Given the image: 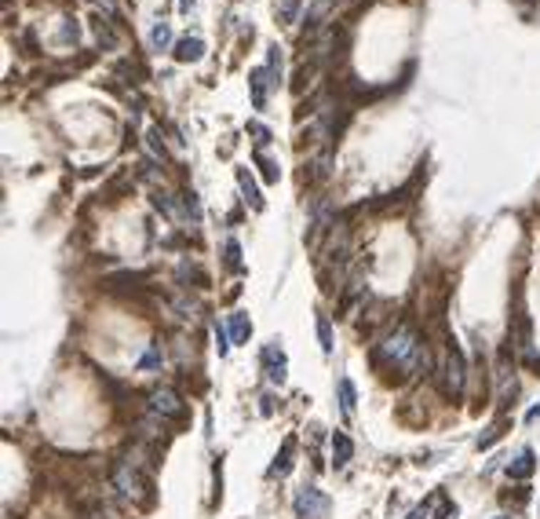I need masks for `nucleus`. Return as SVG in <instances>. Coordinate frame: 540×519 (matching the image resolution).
<instances>
[{"instance_id": "f257e3e1", "label": "nucleus", "mask_w": 540, "mask_h": 519, "mask_svg": "<svg viewBox=\"0 0 540 519\" xmlns=\"http://www.w3.org/2000/svg\"><path fill=\"white\" fill-rule=\"evenodd\" d=\"M113 483H117V490L128 498V501H136V505H143V508H150L153 505V486H150V479L132 465V461H124V465H117V472H113Z\"/></svg>"}, {"instance_id": "f03ea898", "label": "nucleus", "mask_w": 540, "mask_h": 519, "mask_svg": "<svg viewBox=\"0 0 540 519\" xmlns=\"http://www.w3.org/2000/svg\"><path fill=\"white\" fill-rule=\"evenodd\" d=\"M296 515L300 519H325L329 515V498L317 490V486H303V490H296Z\"/></svg>"}, {"instance_id": "7ed1b4c3", "label": "nucleus", "mask_w": 540, "mask_h": 519, "mask_svg": "<svg viewBox=\"0 0 540 519\" xmlns=\"http://www.w3.org/2000/svg\"><path fill=\"white\" fill-rule=\"evenodd\" d=\"M464 384H467L464 355H460L457 344H449V351H446V395H449V399H460V395H464Z\"/></svg>"}, {"instance_id": "20e7f679", "label": "nucleus", "mask_w": 540, "mask_h": 519, "mask_svg": "<svg viewBox=\"0 0 540 519\" xmlns=\"http://www.w3.org/2000/svg\"><path fill=\"white\" fill-rule=\"evenodd\" d=\"M150 410H153L157 417H172V420H179V417L186 413L183 399H179L172 388H157V391L150 395Z\"/></svg>"}, {"instance_id": "39448f33", "label": "nucleus", "mask_w": 540, "mask_h": 519, "mask_svg": "<svg viewBox=\"0 0 540 519\" xmlns=\"http://www.w3.org/2000/svg\"><path fill=\"white\" fill-rule=\"evenodd\" d=\"M263 366H267V377H270L274 384H285V377H289V366H285V351L277 348V341L263 348Z\"/></svg>"}, {"instance_id": "423d86ee", "label": "nucleus", "mask_w": 540, "mask_h": 519, "mask_svg": "<svg viewBox=\"0 0 540 519\" xmlns=\"http://www.w3.org/2000/svg\"><path fill=\"white\" fill-rule=\"evenodd\" d=\"M292 453H296V439L289 435V439L281 443V453L274 457V465L267 468V479H285V475H289L292 472Z\"/></svg>"}, {"instance_id": "0eeeda50", "label": "nucleus", "mask_w": 540, "mask_h": 519, "mask_svg": "<svg viewBox=\"0 0 540 519\" xmlns=\"http://www.w3.org/2000/svg\"><path fill=\"white\" fill-rule=\"evenodd\" d=\"M270 77V70H263V66H256L248 74V88H252V106L256 110H263L267 106V88H274V81H267Z\"/></svg>"}, {"instance_id": "6e6552de", "label": "nucleus", "mask_w": 540, "mask_h": 519, "mask_svg": "<svg viewBox=\"0 0 540 519\" xmlns=\"http://www.w3.org/2000/svg\"><path fill=\"white\" fill-rule=\"evenodd\" d=\"M533 472H536V453L533 450H522L515 461L507 465V475H511V479H529Z\"/></svg>"}, {"instance_id": "1a4fd4ad", "label": "nucleus", "mask_w": 540, "mask_h": 519, "mask_svg": "<svg viewBox=\"0 0 540 519\" xmlns=\"http://www.w3.org/2000/svg\"><path fill=\"white\" fill-rule=\"evenodd\" d=\"M201 55H205V41L201 37H183L175 44V59H179V63H198Z\"/></svg>"}, {"instance_id": "9d476101", "label": "nucleus", "mask_w": 540, "mask_h": 519, "mask_svg": "<svg viewBox=\"0 0 540 519\" xmlns=\"http://www.w3.org/2000/svg\"><path fill=\"white\" fill-rule=\"evenodd\" d=\"M351 457H355V443L347 439L343 432H336V435H332V465H336V468H347V465H351Z\"/></svg>"}, {"instance_id": "9b49d317", "label": "nucleus", "mask_w": 540, "mask_h": 519, "mask_svg": "<svg viewBox=\"0 0 540 519\" xmlns=\"http://www.w3.org/2000/svg\"><path fill=\"white\" fill-rule=\"evenodd\" d=\"M424 505L434 512V519H457V515H460V512H457V505H453L446 494H442V490H434V494H431Z\"/></svg>"}, {"instance_id": "f8f14e48", "label": "nucleus", "mask_w": 540, "mask_h": 519, "mask_svg": "<svg viewBox=\"0 0 540 519\" xmlns=\"http://www.w3.org/2000/svg\"><path fill=\"white\" fill-rule=\"evenodd\" d=\"M238 187H241V194H245V201H248L252 208H263L260 187H256V179L248 176V168H238Z\"/></svg>"}, {"instance_id": "ddd939ff", "label": "nucleus", "mask_w": 540, "mask_h": 519, "mask_svg": "<svg viewBox=\"0 0 540 519\" xmlns=\"http://www.w3.org/2000/svg\"><path fill=\"white\" fill-rule=\"evenodd\" d=\"M168 44H172V26H168V22H153V29H150V48H153V51H168Z\"/></svg>"}, {"instance_id": "4468645a", "label": "nucleus", "mask_w": 540, "mask_h": 519, "mask_svg": "<svg viewBox=\"0 0 540 519\" xmlns=\"http://www.w3.org/2000/svg\"><path fill=\"white\" fill-rule=\"evenodd\" d=\"M248 333H252L248 315H230V341H234V344H245V341H248Z\"/></svg>"}, {"instance_id": "2eb2a0df", "label": "nucleus", "mask_w": 540, "mask_h": 519, "mask_svg": "<svg viewBox=\"0 0 540 519\" xmlns=\"http://www.w3.org/2000/svg\"><path fill=\"white\" fill-rule=\"evenodd\" d=\"M340 410H343V417H351L355 413V384L351 381H340Z\"/></svg>"}, {"instance_id": "dca6fc26", "label": "nucleus", "mask_w": 540, "mask_h": 519, "mask_svg": "<svg viewBox=\"0 0 540 519\" xmlns=\"http://www.w3.org/2000/svg\"><path fill=\"white\" fill-rule=\"evenodd\" d=\"M325 11H329V0H310V11H307V29H317L322 26V19H325Z\"/></svg>"}, {"instance_id": "f3484780", "label": "nucleus", "mask_w": 540, "mask_h": 519, "mask_svg": "<svg viewBox=\"0 0 540 519\" xmlns=\"http://www.w3.org/2000/svg\"><path fill=\"white\" fill-rule=\"evenodd\" d=\"M317 341H322V351H325V355L332 351V326H329V315H317Z\"/></svg>"}, {"instance_id": "a211bd4d", "label": "nucleus", "mask_w": 540, "mask_h": 519, "mask_svg": "<svg viewBox=\"0 0 540 519\" xmlns=\"http://www.w3.org/2000/svg\"><path fill=\"white\" fill-rule=\"evenodd\" d=\"M165 362V351H161V344H150L146 348V355L139 358V366H143V370H157V366H161Z\"/></svg>"}, {"instance_id": "6ab92c4d", "label": "nucleus", "mask_w": 540, "mask_h": 519, "mask_svg": "<svg viewBox=\"0 0 540 519\" xmlns=\"http://www.w3.org/2000/svg\"><path fill=\"white\" fill-rule=\"evenodd\" d=\"M267 70H270L274 84H281V48H277V44L267 48Z\"/></svg>"}, {"instance_id": "aec40b11", "label": "nucleus", "mask_w": 540, "mask_h": 519, "mask_svg": "<svg viewBox=\"0 0 540 519\" xmlns=\"http://www.w3.org/2000/svg\"><path fill=\"white\" fill-rule=\"evenodd\" d=\"M256 165L263 168V179H267V183H277V172H281V168H277L274 161H267V158L260 154V150H256Z\"/></svg>"}, {"instance_id": "412c9836", "label": "nucleus", "mask_w": 540, "mask_h": 519, "mask_svg": "<svg viewBox=\"0 0 540 519\" xmlns=\"http://www.w3.org/2000/svg\"><path fill=\"white\" fill-rule=\"evenodd\" d=\"M248 136H256V143H260V146H267V143H270V129L256 125V121H248Z\"/></svg>"}, {"instance_id": "4be33fe9", "label": "nucleus", "mask_w": 540, "mask_h": 519, "mask_svg": "<svg viewBox=\"0 0 540 519\" xmlns=\"http://www.w3.org/2000/svg\"><path fill=\"white\" fill-rule=\"evenodd\" d=\"M238 256H241V249H238V241L230 238V241H227V267H234V271H238V267H241V260H238Z\"/></svg>"}, {"instance_id": "5701e85b", "label": "nucleus", "mask_w": 540, "mask_h": 519, "mask_svg": "<svg viewBox=\"0 0 540 519\" xmlns=\"http://www.w3.org/2000/svg\"><path fill=\"white\" fill-rule=\"evenodd\" d=\"M212 329H215V348H219V355H227V351H230V344H227V329L219 326V322H215Z\"/></svg>"}, {"instance_id": "b1692460", "label": "nucleus", "mask_w": 540, "mask_h": 519, "mask_svg": "<svg viewBox=\"0 0 540 519\" xmlns=\"http://www.w3.org/2000/svg\"><path fill=\"white\" fill-rule=\"evenodd\" d=\"M296 11H300V0H285V4H281V19H285V22H292Z\"/></svg>"}, {"instance_id": "393cba45", "label": "nucleus", "mask_w": 540, "mask_h": 519, "mask_svg": "<svg viewBox=\"0 0 540 519\" xmlns=\"http://www.w3.org/2000/svg\"><path fill=\"white\" fill-rule=\"evenodd\" d=\"M62 41H66V44L73 41V44H77V41H81V29H77L73 22H66V26H62Z\"/></svg>"}, {"instance_id": "a878e982", "label": "nucleus", "mask_w": 540, "mask_h": 519, "mask_svg": "<svg viewBox=\"0 0 540 519\" xmlns=\"http://www.w3.org/2000/svg\"><path fill=\"white\" fill-rule=\"evenodd\" d=\"M427 515H431V508H427V505H417V508H412L405 519H427Z\"/></svg>"}, {"instance_id": "bb28decb", "label": "nucleus", "mask_w": 540, "mask_h": 519, "mask_svg": "<svg viewBox=\"0 0 540 519\" xmlns=\"http://www.w3.org/2000/svg\"><path fill=\"white\" fill-rule=\"evenodd\" d=\"M194 4H198V0H179V11H190Z\"/></svg>"}, {"instance_id": "cd10ccee", "label": "nucleus", "mask_w": 540, "mask_h": 519, "mask_svg": "<svg viewBox=\"0 0 540 519\" xmlns=\"http://www.w3.org/2000/svg\"><path fill=\"white\" fill-rule=\"evenodd\" d=\"M496 519H511V515H496Z\"/></svg>"}]
</instances>
